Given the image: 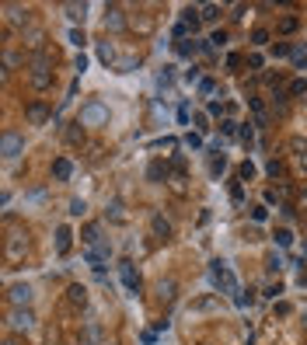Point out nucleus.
<instances>
[{
    "mask_svg": "<svg viewBox=\"0 0 307 345\" xmlns=\"http://www.w3.org/2000/svg\"><path fill=\"white\" fill-rule=\"evenodd\" d=\"M210 276H213V282H217V289L220 293H227V296H234L237 300V293H241V286H237V276H234V269H230L227 262H213L210 265Z\"/></svg>",
    "mask_w": 307,
    "mask_h": 345,
    "instance_id": "1",
    "label": "nucleus"
},
{
    "mask_svg": "<svg viewBox=\"0 0 307 345\" xmlns=\"http://www.w3.org/2000/svg\"><path fill=\"white\" fill-rule=\"evenodd\" d=\"M108 119V108L101 105V101H87V105H80V126H101Z\"/></svg>",
    "mask_w": 307,
    "mask_h": 345,
    "instance_id": "2",
    "label": "nucleus"
},
{
    "mask_svg": "<svg viewBox=\"0 0 307 345\" xmlns=\"http://www.w3.org/2000/svg\"><path fill=\"white\" fill-rule=\"evenodd\" d=\"M49 80H53V77H49V63H46V60H35V67H32V84H35L39 91H46Z\"/></svg>",
    "mask_w": 307,
    "mask_h": 345,
    "instance_id": "3",
    "label": "nucleus"
},
{
    "mask_svg": "<svg viewBox=\"0 0 307 345\" xmlns=\"http://www.w3.org/2000/svg\"><path fill=\"white\" fill-rule=\"evenodd\" d=\"M25 248H28V241H25V234H18V230H14V234L7 237V258H11V262H18V258L25 255Z\"/></svg>",
    "mask_w": 307,
    "mask_h": 345,
    "instance_id": "4",
    "label": "nucleus"
},
{
    "mask_svg": "<svg viewBox=\"0 0 307 345\" xmlns=\"http://www.w3.org/2000/svg\"><path fill=\"white\" fill-rule=\"evenodd\" d=\"M21 146H25V139L18 133H4V160H14L21 153Z\"/></svg>",
    "mask_w": 307,
    "mask_h": 345,
    "instance_id": "5",
    "label": "nucleus"
},
{
    "mask_svg": "<svg viewBox=\"0 0 307 345\" xmlns=\"http://www.w3.org/2000/svg\"><path fill=\"white\" fill-rule=\"evenodd\" d=\"M32 324H35L32 310H21V307H14V310H11V328H18V331H28Z\"/></svg>",
    "mask_w": 307,
    "mask_h": 345,
    "instance_id": "6",
    "label": "nucleus"
},
{
    "mask_svg": "<svg viewBox=\"0 0 307 345\" xmlns=\"http://www.w3.org/2000/svg\"><path fill=\"white\" fill-rule=\"evenodd\" d=\"M119 276H122V286H126L129 293L140 289V279L133 276V262H119Z\"/></svg>",
    "mask_w": 307,
    "mask_h": 345,
    "instance_id": "7",
    "label": "nucleus"
},
{
    "mask_svg": "<svg viewBox=\"0 0 307 345\" xmlns=\"http://www.w3.org/2000/svg\"><path fill=\"white\" fill-rule=\"evenodd\" d=\"M7 296H11V303H18V307H21V303H28V300H32V286H21V282H18V286H11V293H7Z\"/></svg>",
    "mask_w": 307,
    "mask_h": 345,
    "instance_id": "8",
    "label": "nucleus"
},
{
    "mask_svg": "<svg viewBox=\"0 0 307 345\" xmlns=\"http://www.w3.org/2000/svg\"><path fill=\"white\" fill-rule=\"evenodd\" d=\"M84 241H87V248H105V244H101V227L91 223V227L84 230Z\"/></svg>",
    "mask_w": 307,
    "mask_h": 345,
    "instance_id": "9",
    "label": "nucleus"
},
{
    "mask_svg": "<svg viewBox=\"0 0 307 345\" xmlns=\"http://www.w3.org/2000/svg\"><path fill=\"white\" fill-rule=\"evenodd\" d=\"M70 237H74V234H70V227H60V230H56V248H60V255H67V251H70Z\"/></svg>",
    "mask_w": 307,
    "mask_h": 345,
    "instance_id": "10",
    "label": "nucleus"
},
{
    "mask_svg": "<svg viewBox=\"0 0 307 345\" xmlns=\"http://www.w3.org/2000/svg\"><path fill=\"white\" fill-rule=\"evenodd\" d=\"M67 293H70V303H80V307L87 303V289H84V286H77V282H74Z\"/></svg>",
    "mask_w": 307,
    "mask_h": 345,
    "instance_id": "11",
    "label": "nucleus"
},
{
    "mask_svg": "<svg viewBox=\"0 0 307 345\" xmlns=\"http://www.w3.org/2000/svg\"><path fill=\"white\" fill-rule=\"evenodd\" d=\"M70 171H74V167H70V160H56V164H53V175H56L60 182H67V178H70Z\"/></svg>",
    "mask_w": 307,
    "mask_h": 345,
    "instance_id": "12",
    "label": "nucleus"
},
{
    "mask_svg": "<svg viewBox=\"0 0 307 345\" xmlns=\"http://www.w3.org/2000/svg\"><path fill=\"white\" fill-rule=\"evenodd\" d=\"M46 115H49V112H46V105H32V108H28V119H32L35 126H39V122H46Z\"/></svg>",
    "mask_w": 307,
    "mask_h": 345,
    "instance_id": "13",
    "label": "nucleus"
},
{
    "mask_svg": "<svg viewBox=\"0 0 307 345\" xmlns=\"http://www.w3.org/2000/svg\"><path fill=\"white\" fill-rule=\"evenodd\" d=\"M154 230H157L161 237H168V234H171V227H168V223H164L161 216H154Z\"/></svg>",
    "mask_w": 307,
    "mask_h": 345,
    "instance_id": "14",
    "label": "nucleus"
},
{
    "mask_svg": "<svg viewBox=\"0 0 307 345\" xmlns=\"http://www.w3.org/2000/svg\"><path fill=\"white\" fill-rule=\"evenodd\" d=\"M84 11H87V7H84V4H80V7H77V4H67V14H70V18H84Z\"/></svg>",
    "mask_w": 307,
    "mask_h": 345,
    "instance_id": "15",
    "label": "nucleus"
},
{
    "mask_svg": "<svg viewBox=\"0 0 307 345\" xmlns=\"http://www.w3.org/2000/svg\"><path fill=\"white\" fill-rule=\"evenodd\" d=\"M307 91V80H293V87H290V94H304Z\"/></svg>",
    "mask_w": 307,
    "mask_h": 345,
    "instance_id": "16",
    "label": "nucleus"
},
{
    "mask_svg": "<svg viewBox=\"0 0 307 345\" xmlns=\"http://www.w3.org/2000/svg\"><path fill=\"white\" fill-rule=\"evenodd\" d=\"M70 42H74V46H84V32H80V28L70 32Z\"/></svg>",
    "mask_w": 307,
    "mask_h": 345,
    "instance_id": "17",
    "label": "nucleus"
},
{
    "mask_svg": "<svg viewBox=\"0 0 307 345\" xmlns=\"http://www.w3.org/2000/svg\"><path fill=\"white\" fill-rule=\"evenodd\" d=\"M276 241H279V244H283V248H286V244H290V241H293V237H290V230H279V234H276Z\"/></svg>",
    "mask_w": 307,
    "mask_h": 345,
    "instance_id": "18",
    "label": "nucleus"
},
{
    "mask_svg": "<svg viewBox=\"0 0 307 345\" xmlns=\"http://www.w3.org/2000/svg\"><path fill=\"white\" fill-rule=\"evenodd\" d=\"M70 213H74V216H80V213H84V203H80V199H74V203H70Z\"/></svg>",
    "mask_w": 307,
    "mask_h": 345,
    "instance_id": "19",
    "label": "nucleus"
},
{
    "mask_svg": "<svg viewBox=\"0 0 307 345\" xmlns=\"http://www.w3.org/2000/svg\"><path fill=\"white\" fill-rule=\"evenodd\" d=\"M293 56H297V63H307V49H297Z\"/></svg>",
    "mask_w": 307,
    "mask_h": 345,
    "instance_id": "20",
    "label": "nucleus"
},
{
    "mask_svg": "<svg viewBox=\"0 0 307 345\" xmlns=\"http://www.w3.org/2000/svg\"><path fill=\"white\" fill-rule=\"evenodd\" d=\"M304 321H307V307H304Z\"/></svg>",
    "mask_w": 307,
    "mask_h": 345,
    "instance_id": "21",
    "label": "nucleus"
},
{
    "mask_svg": "<svg viewBox=\"0 0 307 345\" xmlns=\"http://www.w3.org/2000/svg\"><path fill=\"white\" fill-rule=\"evenodd\" d=\"M7 345H14V342H7Z\"/></svg>",
    "mask_w": 307,
    "mask_h": 345,
    "instance_id": "22",
    "label": "nucleus"
}]
</instances>
